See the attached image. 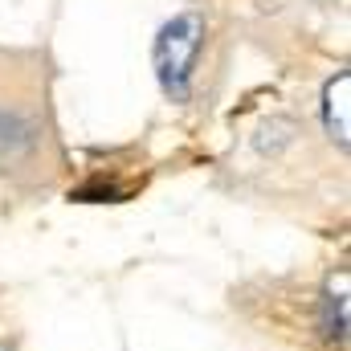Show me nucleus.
Returning a JSON list of instances; mask_svg holds the SVG:
<instances>
[{
    "label": "nucleus",
    "instance_id": "5",
    "mask_svg": "<svg viewBox=\"0 0 351 351\" xmlns=\"http://www.w3.org/2000/svg\"><path fill=\"white\" fill-rule=\"evenodd\" d=\"M311 4H335V0H311Z\"/></svg>",
    "mask_w": 351,
    "mask_h": 351
},
{
    "label": "nucleus",
    "instance_id": "4",
    "mask_svg": "<svg viewBox=\"0 0 351 351\" xmlns=\"http://www.w3.org/2000/svg\"><path fill=\"white\" fill-rule=\"evenodd\" d=\"M327 335L339 339V343H343V335H348V298H343V294H339L335 302L327 298Z\"/></svg>",
    "mask_w": 351,
    "mask_h": 351
},
{
    "label": "nucleus",
    "instance_id": "2",
    "mask_svg": "<svg viewBox=\"0 0 351 351\" xmlns=\"http://www.w3.org/2000/svg\"><path fill=\"white\" fill-rule=\"evenodd\" d=\"M204 37H208V21H204V12H192V8L172 16L156 37V74L172 102L192 98V74H196Z\"/></svg>",
    "mask_w": 351,
    "mask_h": 351
},
{
    "label": "nucleus",
    "instance_id": "1",
    "mask_svg": "<svg viewBox=\"0 0 351 351\" xmlns=\"http://www.w3.org/2000/svg\"><path fill=\"white\" fill-rule=\"evenodd\" d=\"M49 86L45 49L0 45V180L16 192H49L66 172Z\"/></svg>",
    "mask_w": 351,
    "mask_h": 351
},
{
    "label": "nucleus",
    "instance_id": "3",
    "mask_svg": "<svg viewBox=\"0 0 351 351\" xmlns=\"http://www.w3.org/2000/svg\"><path fill=\"white\" fill-rule=\"evenodd\" d=\"M323 119H327V131L339 143V152H348V74L343 70L323 90Z\"/></svg>",
    "mask_w": 351,
    "mask_h": 351
}]
</instances>
